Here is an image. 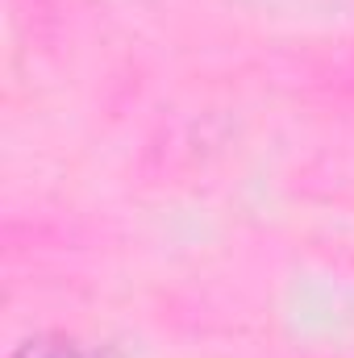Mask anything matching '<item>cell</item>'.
<instances>
[{
    "mask_svg": "<svg viewBox=\"0 0 354 358\" xmlns=\"http://www.w3.org/2000/svg\"><path fill=\"white\" fill-rule=\"evenodd\" d=\"M13 358H100V355L80 346V342H71V338H63V334H42V338L21 342Z\"/></svg>",
    "mask_w": 354,
    "mask_h": 358,
    "instance_id": "1",
    "label": "cell"
}]
</instances>
